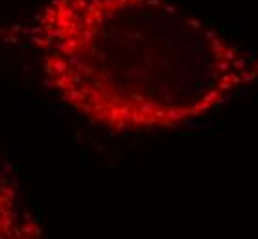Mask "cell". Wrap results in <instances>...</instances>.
Returning a JSON list of instances; mask_svg holds the SVG:
<instances>
[{"instance_id": "6da1fadb", "label": "cell", "mask_w": 258, "mask_h": 239, "mask_svg": "<svg viewBox=\"0 0 258 239\" xmlns=\"http://www.w3.org/2000/svg\"><path fill=\"white\" fill-rule=\"evenodd\" d=\"M52 94L100 129L170 131L258 83V55L168 0H46L24 26Z\"/></svg>"}, {"instance_id": "7a4b0ae2", "label": "cell", "mask_w": 258, "mask_h": 239, "mask_svg": "<svg viewBox=\"0 0 258 239\" xmlns=\"http://www.w3.org/2000/svg\"><path fill=\"white\" fill-rule=\"evenodd\" d=\"M43 234V226L24 208L19 190L0 166V239H35Z\"/></svg>"}]
</instances>
